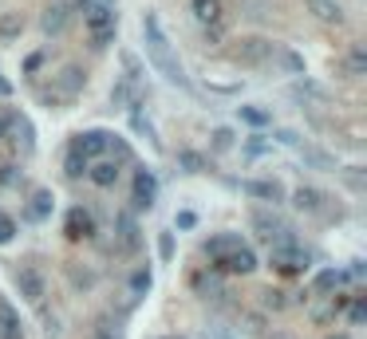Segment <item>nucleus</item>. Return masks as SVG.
Wrapping results in <instances>:
<instances>
[{
	"mask_svg": "<svg viewBox=\"0 0 367 339\" xmlns=\"http://www.w3.org/2000/svg\"><path fill=\"white\" fill-rule=\"evenodd\" d=\"M143 40H146V60H150V68L170 87H178V91H194L186 68H182L178 56H174V43H170V36H166L158 12H143Z\"/></svg>",
	"mask_w": 367,
	"mask_h": 339,
	"instance_id": "f257e3e1",
	"label": "nucleus"
},
{
	"mask_svg": "<svg viewBox=\"0 0 367 339\" xmlns=\"http://www.w3.org/2000/svg\"><path fill=\"white\" fill-rule=\"evenodd\" d=\"M71 4L83 12L87 36H91V48L103 51L107 43L115 40V28H119V16H115V9H107V4H95V0H71Z\"/></svg>",
	"mask_w": 367,
	"mask_h": 339,
	"instance_id": "f03ea898",
	"label": "nucleus"
},
{
	"mask_svg": "<svg viewBox=\"0 0 367 339\" xmlns=\"http://www.w3.org/2000/svg\"><path fill=\"white\" fill-rule=\"evenodd\" d=\"M269 268H276L281 276H304L312 268V253L300 241H276L269 245Z\"/></svg>",
	"mask_w": 367,
	"mask_h": 339,
	"instance_id": "7ed1b4c3",
	"label": "nucleus"
},
{
	"mask_svg": "<svg viewBox=\"0 0 367 339\" xmlns=\"http://www.w3.org/2000/svg\"><path fill=\"white\" fill-rule=\"evenodd\" d=\"M292 205H296L300 213H308V217H320V221H343V205L336 202L332 194L316 189V186H300V189H292Z\"/></svg>",
	"mask_w": 367,
	"mask_h": 339,
	"instance_id": "20e7f679",
	"label": "nucleus"
},
{
	"mask_svg": "<svg viewBox=\"0 0 367 339\" xmlns=\"http://www.w3.org/2000/svg\"><path fill=\"white\" fill-rule=\"evenodd\" d=\"M276 43L265 40V36H245V40H237L229 48V60L241 63V68H265L269 60H273Z\"/></svg>",
	"mask_w": 367,
	"mask_h": 339,
	"instance_id": "39448f33",
	"label": "nucleus"
},
{
	"mask_svg": "<svg viewBox=\"0 0 367 339\" xmlns=\"http://www.w3.org/2000/svg\"><path fill=\"white\" fill-rule=\"evenodd\" d=\"M249 225H253V233L261 241H269V245H276V241H296L292 237V225L284 217H276L273 209H253L249 213Z\"/></svg>",
	"mask_w": 367,
	"mask_h": 339,
	"instance_id": "423d86ee",
	"label": "nucleus"
},
{
	"mask_svg": "<svg viewBox=\"0 0 367 339\" xmlns=\"http://www.w3.org/2000/svg\"><path fill=\"white\" fill-rule=\"evenodd\" d=\"M83 87H87V71L79 68V63H63V68L51 75V91L60 95L63 103H76L79 95H83Z\"/></svg>",
	"mask_w": 367,
	"mask_h": 339,
	"instance_id": "0eeeda50",
	"label": "nucleus"
},
{
	"mask_svg": "<svg viewBox=\"0 0 367 339\" xmlns=\"http://www.w3.org/2000/svg\"><path fill=\"white\" fill-rule=\"evenodd\" d=\"M12 280H16V292L28 304H40V300L48 296V276H43L36 264H20V268L12 272Z\"/></svg>",
	"mask_w": 367,
	"mask_h": 339,
	"instance_id": "6e6552de",
	"label": "nucleus"
},
{
	"mask_svg": "<svg viewBox=\"0 0 367 339\" xmlns=\"http://www.w3.org/2000/svg\"><path fill=\"white\" fill-rule=\"evenodd\" d=\"M154 202H158V174L150 166H138L135 182H130V205L135 209H154Z\"/></svg>",
	"mask_w": 367,
	"mask_h": 339,
	"instance_id": "1a4fd4ad",
	"label": "nucleus"
},
{
	"mask_svg": "<svg viewBox=\"0 0 367 339\" xmlns=\"http://www.w3.org/2000/svg\"><path fill=\"white\" fill-rule=\"evenodd\" d=\"M138 245H143V229H138V221L130 209H119L115 213V249L119 253H138Z\"/></svg>",
	"mask_w": 367,
	"mask_h": 339,
	"instance_id": "9d476101",
	"label": "nucleus"
},
{
	"mask_svg": "<svg viewBox=\"0 0 367 339\" xmlns=\"http://www.w3.org/2000/svg\"><path fill=\"white\" fill-rule=\"evenodd\" d=\"M241 194L257 197V202H269V205L289 202V189H284L281 178H245L241 182Z\"/></svg>",
	"mask_w": 367,
	"mask_h": 339,
	"instance_id": "9b49d317",
	"label": "nucleus"
},
{
	"mask_svg": "<svg viewBox=\"0 0 367 339\" xmlns=\"http://www.w3.org/2000/svg\"><path fill=\"white\" fill-rule=\"evenodd\" d=\"M107 135H111V130H99V127L79 130V135L71 138V146H68V150L83 154L87 162H99V158H107Z\"/></svg>",
	"mask_w": 367,
	"mask_h": 339,
	"instance_id": "f8f14e48",
	"label": "nucleus"
},
{
	"mask_svg": "<svg viewBox=\"0 0 367 339\" xmlns=\"http://www.w3.org/2000/svg\"><path fill=\"white\" fill-rule=\"evenodd\" d=\"M63 233H68L71 241H91V237H95V217H91V209H83V205H71L68 217H63Z\"/></svg>",
	"mask_w": 367,
	"mask_h": 339,
	"instance_id": "ddd939ff",
	"label": "nucleus"
},
{
	"mask_svg": "<svg viewBox=\"0 0 367 339\" xmlns=\"http://www.w3.org/2000/svg\"><path fill=\"white\" fill-rule=\"evenodd\" d=\"M68 24H71V4H68V0L48 4L43 16H40V32L43 36H63V32H68Z\"/></svg>",
	"mask_w": 367,
	"mask_h": 339,
	"instance_id": "4468645a",
	"label": "nucleus"
},
{
	"mask_svg": "<svg viewBox=\"0 0 367 339\" xmlns=\"http://www.w3.org/2000/svg\"><path fill=\"white\" fill-rule=\"evenodd\" d=\"M217 268L233 272V276H249V272H257V253L245 245V241H241L237 249H229V253H225V261L217 264Z\"/></svg>",
	"mask_w": 367,
	"mask_h": 339,
	"instance_id": "2eb2a0df",
	"label": "nucleus"
},
{
	"mask_svg": "<svg viewBox=\"0 0 367 339\" xmlns=\"http://www.w3.org/2000/svg\"><path fill=\"white\" fill-rule=\"evenodd\" d=\"M127 119H130V130H135L143 142H150V150H162V138H158V127L150 122V115L143 110V103H135V107L127 110Z\"/></svg>",
	"mask_w": 367,
	"mask_h": 339,
	"instance_id": "dca6fc26",
	"label": "nucleus"
},
{
	"mask_svg": "<svg viewBox=\"0 0 367 339\" xmlns=\"http://www.w3.org/2000/svg\"><path fill=\"white\" fill-rule=\"evenodd\" d=\"M296 154H300V162H304L308 170H324V174H336V170H340V166H336V158H332V154H328V150H320V146H316V142H308V138L296 146Z\"/></svg>",
	"mask_w": 367,
	"mask_h": 339,
	"instance_id": "f3484780",
	"label": "nucleus"
},
{
	"mask_svg": "<svg viewBox=\"0 0 367 339\" xmlns=\"http://www.w3.org/2000/svg\"><path fill=\"white\" fill-rule=\"evenodd\" d=\"M51 205H56L51 189H32V197H28V205H24V217L32 221V225H40V221L51 217Z\"/></svg>",
	"mask_w": 367,
	"mask_h": 339,
	"instance_id": "a211bd4d",
	"label": "nucleus"
},
{
	"mask_svg": "<svg viewBox=\"0 0 367 339\" xmlns=\"http://www.w3.org/2000/svg\"><path fill=\"white\" fill-rule=\"evenodd\" d=\"M119 174H123V166H115L111 158H99V162H91V170H87V178H91V186H99V189H115V182H119Z\"/></svg>",
	"mask_w": 367,
	"mask_h": 339,
	"instance_id": "6ab92c4d",
	"label": "nucleus"
},
{
	"mask_svg": "<svg viewBox=\"0 0 367 339\" xmlns=\"http://www.w3.org/2000/svg\"><path fill=\"white\" fill-rule=\"evenodd\" d=\"M237 245H241V237H237V233H217V237H210V241L202 245V253L210 256V264L217 268V264L225 261V253H229V249H237Z\"/></svg>",
	"mask_w": 367,
	"mask_h": 339,
	"instance_id": "aec40b11",
	"label": "nucleus"
},
{
	"mask_svg": "<svg viewBox=\"0 0 367 339\" xmlns=\"http://www.w3.org/2000/svg\"><path fill=\"white\" fill-rule=\"evenodd\" d=\"M190 284H194V292L202 300H222L225 296V284H222V276H217V272H194V276H190Z\"/></svg>",
	"mask_w": 367,
	"mask_h": 339,
	"instance_id": "412c9836",
	"label": "nucleus"
},
{
	"mask_svg": "<svg viewBox=\"0 0 367 339\" xmlns=\"http://www.w3.org/2000/svg\"><path fill=\"white\" fill-rule=\"evenodd\" d=\"M190 9H194V20L202 28L222 24V20H225V4H222V0H190Z\"/></svg>",
	"mask_w": 367,
	"mask_h": 339,
	"instance_id": "4be33fe9",
	"label": "nucleus"
},
{
	"mask_svg": "<svg viewBox=\"0 0 367 339\" xmlns=\"http://www.w3.org/2000/svg\"><path fill=\"white\" fill-rule=\"evenodd\" d=\"M273 63L284 71V75H304V56H300V51H292L289 43H276Z\"/></svg>",
	"mask_w": 367,
	"mask_h": 339,
	"instance_id": "5701e85b",
	"label": "nucleus"
},
{
	"mask_svg": "<svg viewBox=\"0 0 367 339\" xmlns=\"http://www.w3.org/2000/svg\"><path fill=\"white\" fill-rule=\"evenodd\" d=\"M9 135L20 142V150H24V154L36 150V130H32V122H28L24 115H9Z\"/></svg>",
	"mask_w": 367,
	"mask_h": 339,
	"instance_id": "b1692460",
	"label": "nucleus"
},
{
	"mask_svg": "<svg viewBox=\"0 0 367 339\" xmlns=\"http://www.w3.org/2000/svg\"><path fill=\"white\" fill-rule=\"evenodd\" d=\"M237 119L245 122V127H253V130H265V127H273V110L257 107V103H245V107H237Z\"/></svg>",
	"mask_w": 367,
	"mask_h": 339,
	"instance_id": "393cba45",
	"label": "nucleus"
},
{
	"mask_svg": "<svg viewBox=\"0 0 367 339\" xmlns=\"http://www.w3.org/2000/svg\"><path fill=\"white\" fill-rule=\"evenodd\" d=\"M150 288H154V272H150V264H135V272H130V280H127L130 300H143Z\"/></svg>",
	"mask_w": 367,
	"mask_h": 339,
	"instance_id": "a878e982",
	"label": "nucleus"
},
{
	"mask_svg": "<svg viewBox=\"0 0 367 339\" xmlns=\"http://www.w3.org/2000/svg\"><path fill=\"white\" fill-rule=\"evenodd\" d=\"M135 103H143V99H138V87H130L127 79L119 75V79L111 83V107H119V110H130Z\"/></svg>",
	"mask_w": 367,
	"mask_h": 339,
	"instance_id": "bb28decb",
	"label": "nucleus"
},
{
	"mask_svg": "<svg viewBox=\"0 0 367 339\" xmlns=\"http://www.w3.org/2000/svg\"><path fill=\"white\" fill-rule=\"evenodd\" d=\"M0 339H24V328H20V315L12 304L0 300Z\"/></svg>",
	"mask_w": 367,
	"mask_h": 339,
	"instance_id": "cd10ccee",
	"label": "nucleus"
},
{
	"mask_svg": "<svg viewBox=\"0 0 367 339\" xmlns=\"http://www.w3.org/2000/svg\"><path fill=\"white\" fill-rule=\"evenodd\" d=\"M237 150V130L233 127H214L210 130V154H229Z\"/></svg>",
	"mask_w": 367,
	"mask_h": 339,
	"instance_id": "c85d7f7f",
	"label": "nucleus"
},
{
	"mask_svg": "<svg viewBox=\"0 0 367 339\" xmlns=\"http://www.w3.org/2000/svg\"><path fill=\"white\" fill-rule=\"evenodd\" d=\"M340 284H348V276H343L340 268H324V272H316V280H312V288H308V292L324 296V292H336Z\"/></svg>",
	"mask_w": 367,
	"mask_h": 339,
	"instance_id": "c756f323",
	"label": "nucleus"
},
{
	"mask_svg": "<svg viewBox=\"0 0 367 339\" xmlns=\"http://www.w3.org/2000/svg\"><path fill=\"white\" fill-rule=\"evenodd\" d=\"M24 36V16L20 12H0V43H12Z\"/></svg>",
	"mask_w": 367,
	"mask_h": 339,
	"instance_id": "7c9ffc66",
	"label": "nucleus"
},
{
	"mask_svg": "<svg viewBox=\"0 0 367 339\" xmlns=\"http://www.w3.org/2000/svg\"><path fill=\"white\" fill-rule=\"evenodd\" d=\"M312 12H316V20H324V24H343L340 0H312Z\"/></svg>",
	"mask_w": 367,
	"mask_h": 339,
	"instance_id": "2f4dec72",
	"label": "nucleus"
},
{
	"mask_svg": "<svg viewBox=\"0 0 367 339\" xmlns=\"http://www.w3.org/2000/svg\"><path fill=\"white\" fill-rule=\"evenodd\" d=\"M119 60H123V79H127L130 87H138V83H143L146 68L138 63V56H135V51H119Z\"/></svg>",
	"mask_w": 367,
	"mask_h": 339,
	"instance_id": "473e14b6",
	"label": "nucleus"
},
{
	"mask_svg": "<svg viewBox=\"0 0 367 339\" xmlns=\"http://www.w3.org/2000/svg\"><path fill=\"white\" fill-rule=\"evenodd\" d=\"M107 158H111L115 166H127V162L135 158V154H130V142L119 135H107Z\"/></svg>",
	"mask_w": 367,
	"mask_h": 339,
	"instance_id": "72a5a7b5",
	"label": "nucleus"
},
{
	"mask_svg": "<svg viewBox=\"0 0 367 339\" xmlns=\"http://www.w3.org/2000/svg\"><path fill=\"white\" fill-rule=\"evenodd\" d=\"M340 68H343V79H359V75H363V71H367V56H363V48H351L348 56H343Z\"/></svg>",
	"mask_w": 367,
	"mask_h": 339,
	"instance_id": "f704fd0d",
	"label": "nucleus"
},
{
	"mask_svg": "<svg viewBox=\"0 0 367 339\" xmlns=\"http://www.w3.org/2000/svg\"><path fill=\"white\" fill-rule=\"evenodd\" d=\"M87 170H91V162H87L83 154L68 150V158H63V174H68L71 182H79V178H87Z\"/></svg>",
	"mask_w": 367,
	"mask_h": 339,
	"instance_id": "c9c22d12",
	"label": "nucleus"
},
{
	"mask_svg": "<svg viewBox=\"0 0 367 339\" xmlns=\"http://www.w3.org/2000/svg\"><path fill=\"white\" fill-rule=\"evenodd\" d=\"M178 170H182V174H202V170H205V154L178 150Z\"/></svg>",
	"mask_w": 367,
	"mask_h": 339,
	"instance_id": "e433bc0d",
	"label": "nucleus"
},
{
	"mask_svg": "<svg viewBox=\"0 0 367 339\" xmlns=\"http://www.w3.org/2000/svg\"><path fill=\"white\" fill-rule=\"evenodd\" d=\"M261 304H265V312H284L292 300H289V292H281V288H265L261 292Z\"/></svg>",
	"mask_w": 367,
	"mask_h": 339,
	"instance_id": "4c0bfd02",
	"label": "nucleus"
},
{
	"mask_svg": "<svg viewBox=\"0 0 367 339\" xmlns=\"http://www.w3.org/2000/svg\"><path fill=\"white\" fill-rule=\"evenodd\" d=\"M343 178V186L351 189V194H363V174H359V166H348V170H336Z\"/></svg>",
	"mask_w": 367,
	"mask_h": 339,
	"instance_id": "58836bf2",
	"label": "nucleus"
},
{
	"mask_svg": "<svg viewBox=\"0 0 367 339\" xmlns=\"http://www.w3.org/2000/svg\"><path fill=\"white\" fill-rule=\"evenodd\" d=\"M241 154L245 158H261V154H269V138H261V135H253L245 146H241Z\"/></svg>",
	"mask_w": 367,
	"mask_h": 339,
	"instance_id": "ea45409f",
	"label": "nucleus"
},
{
	"mask_svg": "<svg viewBox=\"0 0 367 339\" xmlns=\"http://www.w3.org/2000/svg\"><path fill=\"white\" fill-rule=\"evenodd\" d=\"M12 237H16V221H12L9 213L0 209V245H9Z\"/></svg>",
	"mask_w": 367,
	"mask_h": 339,
	"instance_id": "a19ab883",
	"label": "nucleus"
},
{
	"mask_svg": "<svg viewBox=\"0 0 367 339\" xmlns=\"http://www.w3.org/2000/svg\"><path fill=\"white\" fill-rule=\"evenodd\" d=\"M348 320H351V328H359V323L367 320V304H363V296H356V300H351V312H348Z\"/></svg>",
	"mask_w": 367,
	"mask_h": 339,
	"instance_id": "79ce46f5",
	"label": "nucleus"
},
{
	"mask_svg": "<svg viewBox=\"0 0 367 339\" xmlns=\"http://www.w3.org/2000/svg\"><path fill=\"white\" fill-rule=\"evenodd\" d=\"M194 225H197L194 209H178V213H174V229H194Z\"/></svg>",
	"mask_w": 367,
	"mask_h": 339,
	"instance_id": "37998d69",
	"label": "nucleus"
},
{
	"mask_svg": "<svg viewBox=\"0 0 367 339\" xmlns=\"http://www.w3.org/2000/svg\"><path fill=\"white\" fill-rule=\"evenodd\" d=\"M158 256L174 261V233H158Z\"/></svg>",
	"mask_w": 367,
	"mask_h": 339,
	"instance_id": "c03bdc74",
	"label": "nucleus"
},
{
	"mask_svg": "<svg viewBox=\"0 0 367 339\" xmlns=\"http://www.w3.org/2000/svg\"><path fill=\"white\" fill-rule=\"evenodd\" d=\"M241 4L249 9V16H253V20H265V16H269V4H265V0H241Z\"/></svg>",
	"mask_w": 367,
	"mask_h": 339,
	"instance_id": "a18cd8bd",
	"label": "nucleus"
},
{
	"mask_svg": "<svg viewBox=\"0 0 367 339\" xmlns=\"http://www.w3.org/2000/svg\"><path fill=\"white\" fill-rule=\"evenodd\" d=\"M276 142H281V146H292V150H296V146L304 142V138H300L296 130H284V127H281V130H276Z\"/></svg>",
	"mask_w": 367,
	"mask_h": 339,
	"instance_id": "49530a36",
	"label": "nucleus"
},
{
	"mask_svg": "<svg viewBox=\"0 0 367 339\" xmlns=\"http://www.w3.org/2000/svg\"><path fill=\"white\" fill-rule=\"evenodd\" d=\"M205 339H233V328H225V323H210V328H205Z\"/></svg>",
	"mask_w": 367,
	"mask_h": 339,
	"instance_id": "de8ad7c7",
	"label": "nucleus"
},
{
	"mask_svg": "<svg viewBox=\"0 0 367 339\" xmlns=\"http://www.w3.org/2000/svg\"><path fill=\"white\" fill-rule=\"evenodd\" d=\"M71 284H76V288H91V284H95V276H91V272L71 268Z\"/></svg>",
	"mask_w": 367,
	"mask_h": 339,
	"instance_id": "09e8293b",
	"label": "nucleus"
},
{
	"mask_svg": "<svg viewBox=\"0 0 367 339\" xmlns=\"http://www.w3.org/2000/svg\"><path fill=\"white\" fill-rule=\"evenodd\" d=\"M205 40H210V43H222V40H225V20H222V24H210V28H205Z\"/></svg>",
	"mask_w": 367,
	"mask_h": 339,
	"instance_id": "8fccbe9b",
	"label": "nucleus"
},
{
	"mask_svg": "<svg viewBox=\"0 0 367 339\" xmlns=\"http://www.w3.org/2000/svg\"><path fill=\"white\" fill-rule=\"evenodd\" d=\"M261 323H265V320H261V312H245V331H249V335H257Z\"/></svg>",
	"mask_w": 367,
	"mask_h": 339,
	"instance_id": "3c124183",
	"label": "nucleus"
},
{
	"mask_svg": "<svg viewBox=\"0 0 367 339\" xmlns=\"http://www.w3.org/2000/svg\"><path fill=\"white\" fill-rule=\"evenodd\" d=\"M332 304H324V308H312V323H328V320H332Z\"/></svg>",
	"mask_w": 367,
	"mask_h": 339,
	"instance_id": "603ef678",
	"label": "nucleus"
},
{
	"mask_svg": "<svg viewBox=\"0 0 367 339\" xmlns=\"http://www.w3.org/2000/svg\"><path fill=\"white\" fill-rule=\"evenodd\" d=\"M40 63H43V51H36V56H28L24 71H28V75H32V71H40Z\"/></svg>",
	"mask_w": 367,
	"mask_h": 339,
	"instance_id": "864d4df0",
	"label": "nucleus"
},
{
	"mask_svg": "<svg viewBox=\"0 0 367 339\" xmlns=\"http://www.w3.org/2000/svg\"><path fill=\"white\" fill-rule=\"evenodd\" d=\"M0 138H9V115H0Z\"/></svg>",
	"mask_w": 367,
	"mask_h": 339,
	"instance_id": "5fc2aeb1",
	"label": "nucleus"
},
{
	"mask_svg": "<svg viewBox=\"0 0 367 339\" xmlns=\"http://www.w3.org/2000/svg\"><path fill=\"white\" fill-rule=\"evenodd\" d=\"M269 339H296V335H289V331H273Z\"/></svg>",
	"mask_w": 367,
	"mask_h": 339,
	"instance_id": "6e6d98bb",
	"label": "nucleus"
},
{
	"mask_svg": "<svg viewBox=\"0 0 367 339\" xmlns=\"http://www.w3.org/2000/svg\"><path fill=\"white\" fill-rule=\"evenodd\" d=\"M324 339H351L348 331H332V335H324Z\"/></svg>",
	"mask_w": 367,
	"mask_h": 339,
	"instance_id": "4d7b16f0",
	"label": "nucleus"
},
{
	"mask_svg": "<svg viewBox=\"0 0 367 339\" xmlns=\"http://www.w3.org/2000/svg\"><path fill=\"white\" fill-rule=\"evenodd\" d=\"M95 339H119V335H115V331H99Z\"/></svg>",
	"mask_w": 367,
	"mask_h": 339,
	"instance_id": "13d9d810",
	"label": "nucleus"
}]
</instances>
